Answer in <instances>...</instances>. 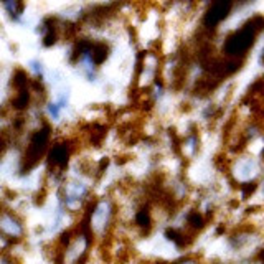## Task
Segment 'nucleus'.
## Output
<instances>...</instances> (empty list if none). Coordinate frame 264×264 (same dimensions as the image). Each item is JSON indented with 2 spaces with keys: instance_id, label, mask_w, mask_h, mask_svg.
<instances>
[{
  "instance_id": "obj_2",
  "label": "nucleus",
  "mask_w": 264,
  "mask_h": 264,
  "mask_svg": "<svg viewBox=\"0 0 264 264\" xmlns=\"http://www.w3.org/2000/svg\"><path fill=\"white\" fill-rule=\"evenodd\" d=\"M0 235L5 236L10 243H21L25 238V225L23 220L12 210H2L0 212Z\"/></svg>"
},
{
  "instance_id": "obj_3",
  "label": "nucleus",
  "mask_w": 264,
  "mask_h": 264,
  "mask_svg": "<svg viewBox=\"0 0 264 264\" xmlns=\"http://www.w3.org/2000/svg\"><path fill=\"white\" fill-rule=\"evenodd\" d=\"M231 7H233V3H225V2L212 3L210 8L207 10V13H205V18H203L205 26H207V28H215L218 23H222V21L228 17Z\"/></svg>"
},
{
  "instance_id": "obj_1",
  "label": "nucleus",
  "mask_w": 264,
  "mask_h": 264,
  "mask_svg": "<svg viewBox=\"0 0 264 264\" xmlns=\"http://www.w3.org/2000/svg\"><path fill=\"white\" fill-rule=\"evenodd\" d=\"M51 142V127L50 124L43 122L41 126L30 134V139L26 142L23 157H21L20 164V174H30L31 169H35L40 164V160L45 157L48 149H50Z\"/></svg>"
}]
</instances>
